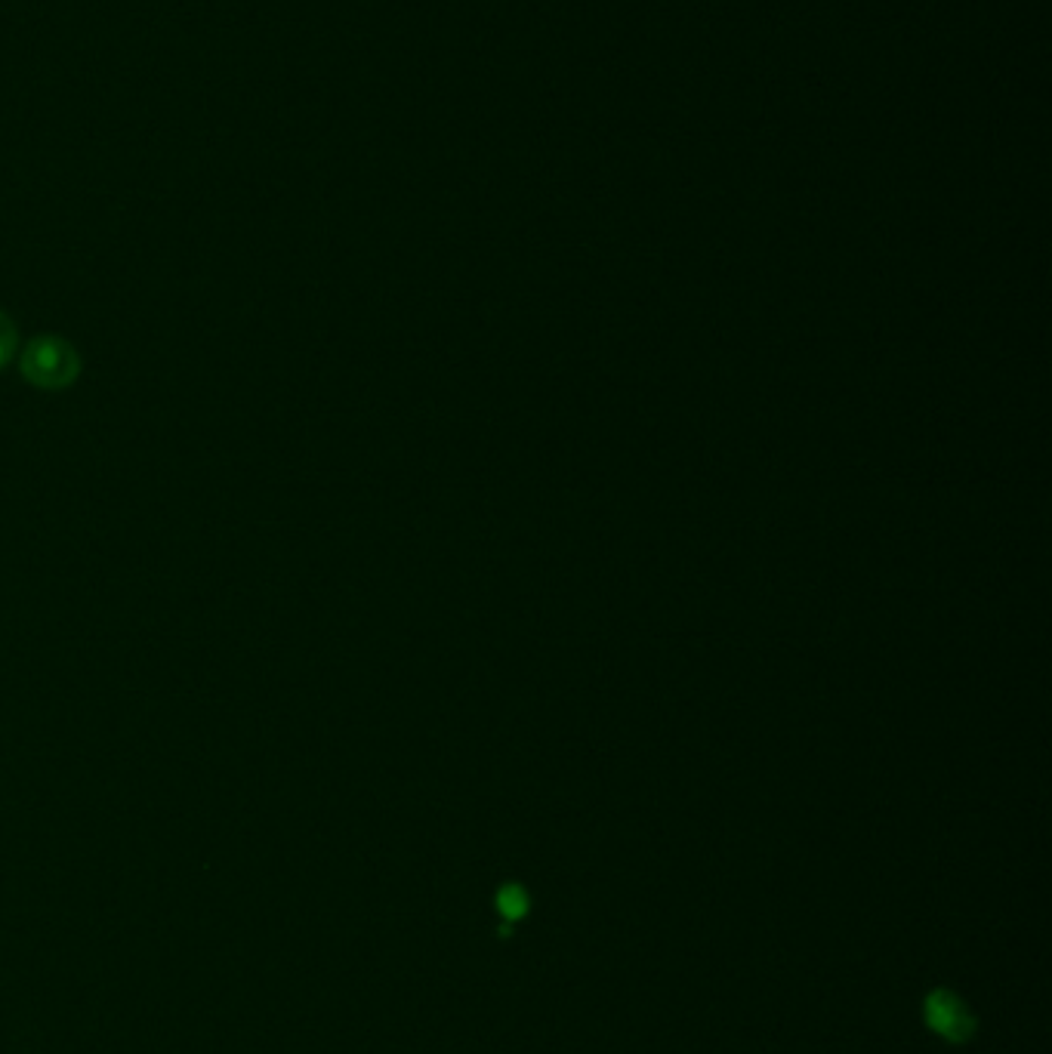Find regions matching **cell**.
<instances>
[{
	"label": "cell",
	"mask_w": 1052,
	"mask_h": 1054,
	"mask_svg": "<svg viewBox=\"0 0 1052 1054\" xmlns=\"http://www.w3.org/2000/svg\"><path fill=\"white\" fill-rule=\"evenodd\" d=\"M81 373V358L60 337H34L22 352V376L31 386L60 392L68 388Z\"/></svg>",
	"instance_id": "obj_1"
},
{
	"label": "cell",
	"mask_w": 1052,
	"mask_h": 1054,
	"mask_svg": "<svg viewBox=\"0 0 1052 1054\" xmlns=\"http://www.w3.org/2000/svg\"><path fill=\"white\" fill-rule=\"evenodd\" d=\"M926 1021H929L935 1033H942V1036L950 1042H960L973 1033V1018L966 1014L960 999H954V996L945 993V990L929 996V1002H926Z\"/></svg>",
	"instance_id": "obj_2"
},
{
	"label": "cell",
	"mask_w": 1052,
	"mask_h": 1054,
	"mask_svg": "<svg viewBox=\"0 0 1052 1054\" xmlns=\"http://www.w3.org/2000/svg\"><path fill=\"white\" fill-rule=\"evenodd\" d=\"M15 349H19V330L10 315L0 312V368L15 355Z\"/></svg>",
	"instance_id": "obj_3"
}]
</instances>
